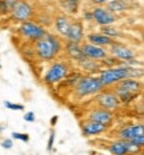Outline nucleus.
Instances as JSON below:
<instances>
[{
    "instance_id": "27",
    "label": "nucleus",
    "mask_w": 144,
    "mask_h": 155,
    "mask_svg": "<svg viewBox=\"0 0 144 155\" xmlns=\"http://www.w3.org/2000/svg\"><path fill=\"white\" fill-rule=\"evenodd\" d=\"M55 137H56V132L55 130H52L50 132V138H48V142H47V150L51 151L53 147V143H55Z\"/></svg>"
},
{
    "instance_id": "29",
    "label": "nucleus",
    "mask_w": 144,
    "mask_h": 155,
    "mask_svg": "<svg viewBox=\"0 0 144 155\" xmlns=\"http://www.w3.org/2000/svg\"><path fill=\"white\" fill-rule=\"evenodd\" d=\"M23 118H24V120H25V122H28V123H32V122H35L36 116H35V112L30 111V112H25Z\"/></svg>"
},
{
    "instance_id": "2",
    "label": "nucleus",
    "mask_w": 144,
    "mask_h": 155,
    "mask_svg": "<svg viewBox=\"0 0 144 155\" xmlns=\"http://www.w3.org/2000/svg\"><path fill=\"white\" fill-rule=\"evenodd\" d=\"M103 88L104 87L100 83L99 78L85 75V76L79 78L76 84L73 86V92H75V95L78 96V98L83 99V98H88V96L96 95V94H99Z\"/></svg>"
},
{
    "instance_id": "7",
    "label": "nucleus",
    "mask_w": 144,
    "mask_h": 155,
    "mask_svg": "<svg viewBox=\"0 0 144 155\" xmlns=\"http://www.w3.org/2000/svg\"><path fill=\"white\" fill-rule=\"evenodd\" d=\"M128 92V94H133V95H139L142 92V83L137 79L132 76H128L121 79L120 82H117L115 84V90L114 92Z\"/></svg>"
},
{
    "instance_id": "4",
    "label": "nucleus",
    "mask_w": 144,
    "mask_h": 155,
    "mask_svg": "<svg viewBox=\"0 0 144 155\" xmlns=\"http://www.w3.org/2000/svg\"><path fill=\"white\" fill-rule=\"evenodd\" d=\"M67 75H69V67L66 62H56L48 68V71L44 75L43 80L46 84L53 86L56 83L62 82Z\"/></svg>"
},
{
    "instance_id": "24",
    "label": "nucleus",
    "mask_w": 144,
    "mask_h": 155,
    "mask_svg": "<svg viewBox=\"0 0 144 155\" xmlns=\"http://www.w3.org/2000/svg\"><path fill=\"white\" fill-rule=\"evenodd\" d=\"M4 107L5 108H8V110H12V111H23L24 110V106L23 104H20V103H12V102H8V101H4Z\"/></svg>"
},
{
    "instance_id": "14",
    "label": "nucleus",
    "mask_w": 144,
    "mask_h": 155,
    "mask_svg": "<svg viewBox=\"0 0 144 155\" xmlns=\"http://www.w3.org/2000/svg\"><path fill=\"white\" fill-rule=\"evenodd\" d=\"M80 48L89 60H103L107 58V51L100 46H95L92 43H84L80 46Z\"/></svg>"
},
{
    "instance_id": "34",
    "label": "nucleus",
    "mask_w": 144,
    "mask_h": 155,
    "mask_svg": "<svg viewBox=\"0 0 144 155\" xmlns=\"http://www.w3.org/2000/svg\"><path fill=\"white\" fill-rule=\"evenodd\" d=\"M12 2H15V0H12Z\"/></svg>"
},
{
    "instance_id": "13",
    "label": "nucleus",
    "mask_w": 144,
    "mask_h": 155,
    "mask_svg": "<svg viewBox=\"0 0 144 155\" xmlns=\"http://www.w3.org/2000/svg\"><path fill=\"white\" fill-rule=\"evenodd\" d=\"M88 119L89 120H95L98 123H101V124H105V126H110L114 122V114L110 111V110H105V108H95L92 111H89L88 114Z\"/></svg>"
},
{
    "instance_id": "21",
    "label": "nucleus",
    "mask_w": 144,
    "mask_h": 155,
    "mask_svg": "<svg viewBox=\"0 0 144 155\" xmlns=\"http://www.w3.org/2000/svg\"><path fill=\"white\" fill-rule=\"evenodd\" d=\"M101 34H104L105 36H108V38H111V39L119 36V31L116 30V27H112L111 24L103 25V27H101Z\"/></svg>"
},
{
    "instance_id": "16",
    "label": "nucleus",
    "mask_w": 144,
    "mask_h": 155,
    "mask_svg": "<svg viewBox=\"0 0 144 155\" xmlns=\"http://www.w3.org/2000/svg\"><path fill=\"white\" fill-rule=\"evenodd\" d=\"M66 38L68 41H73V43H80L84 38V32H83V24L82 21H72L69 24V28L66 34Z\"/></svg>"
},
{
    "instance_id": "9",
    "label": "nucleus",
    "mask_w": 144,
    "mask_h": 155,
    "mask_svg": "<svg viewBox=\"0 0 144 155\" xmlns=\"http://www.w3.org/2000/svg\"><path fill=\"white\" fill-rule=\"evenodd\" d=\"M92 20L95 23H98L99 25H108L116 21V16L108 8L98 7L92 11Z\"/></svg>"
},
{
    "instance_id": "8",
    "label": "nucleus",
    "mask_w": 144,
    "mask_h": 155,
    "mask_svg": "<svg viewBox=\"0 0 144 155\" xmlns=\"http://www.w3.org/2000/svg\"><path fill=\"white\" fill-rule=\"evenodd\" d=\"M107 150L114 155H126V154H132V153H139L140 148L131 144L128 140H114L107 146Z\"/></svg>"
},
{
    "instance_id": "12",
    "label": "nucleus",
    "mask_w": 144,
    "mask_h": 155,
    "mask_svg": "<svg viewBox=\"0 0 144 155\" xmlns=\"http://www.w3.org/2000/svg\"><path fill=\"white\" fill-rule=\"evenodd\" d=\"M107 130H108V126L98 123V122H95V120H89V119L83 122V124H82V132H83V135L87 138L98 137V135H100V134H104Z\"/></svg>"
},
{
    "instance_id": "1",
    "label": "nucleus",
    "mask_w": 144,
    "mask_h": 155,
    "mask_svg": "<svg viewBox=\"0 0 144 155\" xmlns=\"http://www.w3.org/2000/svg\"><path fill=\"white\" fill-rule=\"evenodd\" d=\"M35 43V52L37 58L41 60H52L55 59L57 55L62 51V43L55 35H48L46 34L39 40L34 41Z\"/></svg>"
},
{
    "instance_id": "19",
    "label": "nucleus",
    "mask_w": 144,
    "mask_h": 155,
    "mask_svg": "<svg viewBox=\"0 0 144 155\" xmlns=\"http://www.w3.org/2000/svg\"><path fill=\"white\" fill-rule=\"evenodd\" d=\"M69 24H71V21H69V19L67 18V16H64V15L56 16L55 27H56V30H57V32H59L60 35L66 36L67 31H68V28H69Z\"/></svg>"
},
{
    "instance_id": "5",
    "label": "nucleus",
    "mask_w": 144,
    "mask_h": 155,
    "mask_svg": "<svg viewBox=\"0 0 144 155\" xmlns=\"http://www.w3.org/2000/svg\"><path fill=\"white\" fill-rule=\"evenodd\" d=\"M19 32L24 39L30 41H36L39 40L40 38H43L44 35L47 34L46 30H44L41 25L34 23L31 20H25L20 23V27H19Z\"/></svg>"
},
{
    "instance_id": "28",
    "label": "nucleus",
    "mask_w": 144,
    "mask_h": 155,
    "mask_svg": "<svg viewBox=\"0 0 144 155\" xmlns=\"http://www.w3.org/2000/svg\"><path fill=\"white\" fill-rule=\"evenodd\" d=\"M0 144H2L3 148H5V150H9V148L14 147V140L9 139V138H5V139L2 140V143H0Z\"/></svg>"
},
{
    "instance_id": "22",
    "label": "nucleus",
    "mask_w": 144,
    "mask_h": 155,
    "mask_svg": "<svg viewBox=\"0 0 144 155\" xmlns=\"http://www.w3.org/2000/svg\"><path fill=\"white\" fill-rule=\"evenodd\" d=\"M14 2L12 0H0V15H7L11 12Z\"/></svg>"
},
{
    "instance_id": "31",
    "label": "nucleus",
    "mask_w": 144,
    "mask_h": 155,
    "mask_svg": "<svg viewBox=\"0 0 144 155\" xmlns=\"http://www.w3.org/2000/svg\"><path fill=\"white\" fill-rule=\"evenodd\" d=\"M91 3H94V4H104V3H107L108 0H89Z\"/></svg>"
},
{
    "instance_id": "30",
    "label": "nucleus",
    "mask_w": 144,
    "mask_h": 155,
    "mask_svg": "<svg viewBox=\"0 0 144 155\" xmlns=\"http://www.w3.org/2000/svg\"><path fill=\"white\" fill-rule=\"evenodd\" d=\"M84 19L88 21L92 20V12H84Z\"/></svg>"
},
{
    "instance_id": "10",
    "label": "nucleus",
    "mask_w": 144,
    "mask_h": 155,
    "mask_svg": "<svg viewBox=\"0 0 144 155\" xmlns=\"http://www.w3.org/2000/svg\"><path fill=\"white\" fill-rule=\"evenodd\" d=\"M96 103L99 107L105 108V110H112L117 108L120 106V101L114 92H100L96 96Z\"/></svg>"
},
{
    "instance_id": "18",
    "label": "nucleus",
    "mask_w": 144,
    "mask_h": 155,
    "mask_svg": "<svg viewBox=\"0 0 144 155\" xmlns=\"http://www.w3.org/2000/svg\"><path fill=\"white\" fill-rule=\"evenodd\" d=\"M88 41L92 44H95V46H100V47H105V46H111L112 43H114V40H112L111 38L105 36L104 34H91L88 35Z\"/></svg>"
},
{
    "instance_id": "15",
    "label": "nucleus",
    "mask_w": 144,
    "mask_h": 155,
    "mask_svg": "<svg viewBox=\"0 0 144 155\" xmlns=\"http://www.w3.org/2000/svg\"><path fill=\"white\" fill-rule=\"evenodd\" d=\"M140 135H144V126L131 124V126H126V127L119 131V139L130 140L135 137H140Z\"/></svg>"
},
{
    "instance_id": "3",
    "label": "nucleus",
    "mask_w": 144,
    "mask_h": 155,
    "mask_svg": "<svg viewBox=\"0 0 144 155\" xmlns=\"http://www.w3.org/2000/svg\"><path fill=\"white\" fill-rule=\"evenodd\" d=\"M128 76H130V67L128 66H115L101 71L99 75V80L103 87H111Z\"/></svg>"
},
{
    "instance_id": "33",
    "label": "nucleus",
    "mask_w": 144,
    "mask_h": 155,
    "mask_svg": "<svg viewBox=\"0 0 144 155\" xmlns=\"http://www.w3.org/2000/svg\"><path fill=\"white\" fill-rule=\"evenodd\" d=\"M0 70H2V62H0Z\"/></svg>"
},
{
    "instance_id": "17",
    "label": "nucleus",
    "mask_w": 144,
    "mask_h": 155,
    "mask_svg": "<svg viewBox=\"0 0 144 155\" xmlns=\"http://www.w3.org/2000/svg\"><path fill=\"white\" fill-rule=\"evenodd\" d=\"M66 51H67V54H68V56L71 58V59L76 60V62H79V63H83V62H85V60L88 59V58L83 54V51H82V48H80L79 43L68 41L67 46H66Z\"/></svg>"
},
{
    "instance_id": "32",
    "label": "nucleus",
    "mask_w": 144,
    "mask_h": 155,
    "mask_svg": "<svg viewBox=\"0 0 144 155\" xmlns=\"http://www.w3.org/2000/svg\"><path fill=\"white\" fill-rule=\"evenodd\" d=\"M57 120H59V116H57V115H55L53 118H51V126L53 127V126L56 124V122H57Z\"/></svg>"
},
{
    "instance_id": "25",
    "label": "nucleus",
    "mask_w": 144,
    "mask_h": 155,
    "mask_svg": "<svg viewBox=\"0 0 144 155\" xmlns=\"http://www.w3.org/2000/svg\"><path fill=\"white\" fill-rule=\"evenodd\" d=\"M12 138L14 139H18V140H21V142H30V135L28 134H24V132H16L14 131L12 132Z\"/></svg>"
},
{
    "instance_id": "6",
    "label": "nucleus",
    "mask_w": 144,
    "mask_h": 155,
    "mask_svg": "<svg viewBox=\"0 0 144 155\" xmlns=\"http://www.w3.org/2000/svg\"><path fill=\"white\" fill-rule=\"evenodd\" d=\"M32 15H34V11H32V5L30 3L24 2V0H15L14 2L11 9V16L14 20L21 23V21L30 20Z\"/></svg>"
},
{
    "instance_id": "23",
    "label": "nucleus",
    "mask_w": 144,
    "mask_h": 155,
    "mask_svg": "<svg viewBox=\"0 0 144 155\" xmlns=\"http://www.w3.org/2000/svg\"><path fill=\"white\" fill-rule=\"evenodd\" d=\"M63 4H64V8L68 9L71 14H75L78 11V7H79V0H62Z\"/></svg>"
},
{
    "instance_id": "26",
    "label": "nucleus",
    "mask_w": 144,
    "mask_h": 155,
    "mask_svg": "<svg viewBox=\"0 0 144 155\" xmlns=\"http://www.w3.org/2000/svg\"><path fill=\"white\" fill-rule=\"evenodd\" d=\"M128 142H130L131 144H133V146H136V147H139V148H143V146H144V135L135 137V138H132V139H130Z\"/></svg>"
},
{
    "instance_id": "20",
    "label": "nucleus",
    "mask_w": 144,
    "mask_h": 155,
    "mask_svg": "<svg viewBox=\"0 0 144 155\" xmlns=\"http://www.w3.org/2000/svg\"><path fill=\"white\" fill-rule=\"evenodd\" d=\"M107 8L110 9L111 12H114V14H117V12L126 11L128 8V4L126 0H111V2H108Z\"/></svg>"
},
{
    "instance_id": "11",
    "label": "nucleus",
    "mask_w": 144,
    "mask_h": 155,
    "mask_svg": "<svg viewBox=\"0 0 144 155\" xmlns=\"http://www.w3.org/2000/svg\"><path fill=\"white\" fill-rule=\"evenodd\" d=\"M111 54L114 55V58L119 59L120 62H131L135 59V52L131 50L130 47L123 46L119 43H112L111 44Z\"/></svg>"
}]
</instances>
